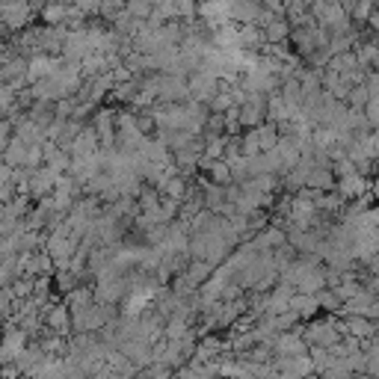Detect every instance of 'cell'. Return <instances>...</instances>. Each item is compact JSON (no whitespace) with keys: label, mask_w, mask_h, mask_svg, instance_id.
Returning <instances> with one entry per match:
<instances>
[{"label":"cell","mask_w":379,"mask_h":379,"mask_svg":"<svg viewBox=\"0 0 379 379\" xmlns=\"http://www.w3.org/2000/svg\"><path fill=\"white\" fill-rule=\"evenodd\" d=\"M261 33H264L267 42L278 45V42H285V36H288V21H285V18H273V21H270Z\"/></svg>","instance_id":"obj_15"},{"label":"cell","mask_w":379,"mask_h":379,"mask_svg":"<svg viewBox=\"0 0 379 379\" xmlns=\"http://www.w3.org/2000/svg\"><path fill=\"white\" fill-rule=\"evenodd\" d=\"M151 12V6L146 4V0H131L128 4V15H133V18H146Z\"/></svg>","instance_id":"obj_23"},{"label":"cell","mask_w":379,"mask_h":379,"mask_svg":"<svg viewBox=\"0 0 379 379\" xmlns=\"http://www.w3.org/2000/svg\"><path fill=\"white\" fill-rule=\"evenodd\" d=\"M255 136H258V148H261V154H267V151L278 143V131H276V125L255 128Z\"/></svg>","instance_id":"obj_17"},{"label":"cell","mask_w":379,"mask_h":379,"mask_svg":"<svg viewBox=\"0 0 379 379\" xmlns=\"http://www.w3.org/2000/svg\"><path fill=\"white\" fill-rule=\"evenodd\" d=\"M205 205L213 208V211H219V208L226 205V193L219 190V187H208V190H205Z\"/></svg>","instance_id":"obj_22"},{"label":"cell","mask_w":379,"mask_h":379,"mask_svg":"<svg viewBox=\"0 0 379 379\" xmlns=\"http://www.w3.org/2000/svg\"><path fill=\"white\" fill-rule=\"evenodd\" d=\"M63 66L59 59H51V56H33L30 63H27V71H24V77L30 84H42V81H48V77Z\"/></svg>","instance_id":"obj_4"},{"label":"cell","mask_w":379,"mask_h":379,"mask_svg":"<svg viewBox=\"0 0 379 379\" xmlns=\"http://www.w3.org/2000/svg\"><path fill=\"white\" fill-rule=\"evenodd\" d=\"M338 190H341V196H362L365 190H368V184H365V178L362 175H347V178H341V184H338Z\"/></svg>","instance_id":"obj_13"},{"label":"cell","mask_w":379,"mask_h":379,"mask_svg":"<svg viewBox=\"0 0 379 379\" xmlns=\"http://www.w3.org/2000/svg\"><path fill=\"white\" fill-rule=\"evenodd\" d=\"M208 169H211V178H213L216 184H228L231 181V172H228V163L226 161H211Z\"/></svg>","instance_id":"obj_19"},{"label":"cell","mask_w":379,"mask_h":379,"mask_svg":"<svg viewBox=\"0 0 379 379\" xmlns=\"http://www.w3.org/2000/svg\"><path fill=\"white\" fill-rule=\"evenodd\" d=\"M27 347V332L24 329H9L4 335V341H0V365H15L18 362V355L24 353Z\"/></svg>","instance_id":"obj_2"},{"label":"cell","mask_w":379,"mask_h":379,"mask_svg":"<svg viewBox=\"0 0 379 379\" xmlns=\"http://www.w3.org/2000/svg\"><path fill=\"white\" fill-rule=\"evenodd\" d=\"M211 270H213V267H211L208 261H205V264H193V267H190V273L184 276V285H187V288H196V285L202 282V278H205Z\"/></svg>","instance_id":"obj_18"},{"label":"cell","mask_w":379,"mask_h":379,"mask_svg":"<svg viewBox=\"0 0 379 379\" xmlns=\"http://www.w3.org/2000/svg\"><path fill=\"white\" fill-rule=\"evenodd\" d=\"M48 326H51L56 335H66V332L71 329V314H69V308H66V305L54 308V311L48 314Z\"/></svg>","instance_id":"obj_12"},{"label":"cell","mask_w":379,"mask_h":379,"mask_svg":"<svg viewBox=\"0 0 379 379\" xmlns=\"http://www.w3.org/2000/svg\"><path fill=\"white\" fill-rule=\"evenodd\" d=\"M278 379H305L311 373V358L308 355H290V358H278L273 365Z\"/></svg>","instance_id":"obj_3"},{"label":"cell","mask_w":379,"mask_h":379,"mask_svg":"<svg viewBox=\"0 0 379 379\" xmlns=\"http://www.w3.org/2000/svg\"><path fill=\"white\" fill-rule=\"evenodd\" d=\"M77 6L84 12H95V9H101V0H77Z\"/></svg>","instance_id":"obj_27"},{"label":"cell","mask_w":379,"mask_h":379,"mask_svg":"<svg viewBox=\"0 0 379 379\" xmlns=\"http://www.w3.org/2000/svg\"><path fill=\"white\" fill-rule=\"evenodd\" d=\"M285 243V231H278V228H267L264 234H258V241L252 243L258 252H264V249H273V246H282Z\"/></svg>","instance_id":"obj_14"},{"label":"cell","mask_w":379,"mask_h":379,"mask_svg":"<svg viewBox=\"0 0 379 379\" xmlns=\"http://www.w3.org/2000/svg\"><path fill=\"white\" fill-rule=\"evenodd\" d=\"M42 18H45V24H59L63 18H69V6H59V4L45 6L42 9Z\"/></svg>","instance_id":"obj_21"},{"label":"cell","mask_w":379,"mask_h":379,"mask_svg":"<svg viewBox=\"0 0 379 379\" xmlns=\"http://www.w3.org/2000/svg\"><path fill=\"white\" fill-rule=\"evenodd\" d=\"M12 101H15V98H12V89H9V86H0V113L9 110Z\"/></svg>","instance_id":"obj_25"},{"label":"cell","mask_w":379,"mask_h":379,"mask_svg":"<svg viewBox=\"0 0 379 379\" xmlns=\"http://www.w3.org/2000/svg\"><path fill=\"white\" fill-rule=\"evenodd\" d=\"M187 338V323L184 317H175V320L166 326V341H184Z\"/></svg>","instance_id":"obj_20"},{"label":"cell","mask_w":379,"mask_h":379,"mask_svg":"<svg viewBox=\"0 0 379 379\" xmlns=\"http://www.w3.org/2000/svg\"><path fill=\"white\" fill-rule=\"evenodd\" d=\"M89 154H98V133L95 128H81L69 146V157H89Z\"/></svg>","instance_id":"obj_5"},{"label":"cell","mask_w":379,"mask_h":379,"mask_svg":"<svg viewBox=\"0 0 379 379\" xmlns=\"http://www.w3.org/2000/svg\"><path fill=\"white\" fill-rule=\"evenodd\" d=\"M305 341H303V335H296V332H285V335H278L276 341H273V350L278 353V358H290V355H305Z\"/></svg>","instance_id":"obj_6"},{"label":"cell","mask_w":379,"mask_h":379,"mask_svg":"<svg viewBox=\"0 0 379 379\" xmlns=\"http://www.w3.org/2000/svg\"><path fill=\"white\" fill-rule=\"evenodd\" d=\"M0 15H4V24H9L12 30H18V27L27 24L30 6H27V0H15V4H9V6L0 9Z\"/></svg>","instance_id":"obj_8"},{"label":"cell","mask_w":379,"mask_h":379,"mask_svg":"<svg viewBox=\"0 0 379 379\" xmlns=\"http://www.w3.org/2000/svg\"><path fill=\"white\" fill-rule=\"evenodd\" d=\"M341 332H347L353 338H370L373 335V320H368V317H350V320L341 326Z\"/></svg>","instance_id":"obj_11"},{"label":"cell","mask_w":379,"mask_h":379,"mask_svg":"<svg viewBox=\"0 0 379 379\" xmlns=\"http://www.w3.org/2000/svg\"><path fill=\"white\" fill-rule=\"evenodd\" d=\"M9 293H12V296H30V293H33V278H24V282H18Z\"/></svg>","instance_id":"obj_24"},{"label":"cell","mask_w":379,"mask_h":379,"mask_svg":"<svg viewBox=\"0 0 379 379\" xmlns=\"http://www.w3.org/2000/svg\"><path fill=\"white\" fill-rule=\"evenodd\" d=\"M161 190H163V196H166V198H175V202H181V198L187 196V184H184V178H178V175L166 178V181L161 184Z\"/></svg>","instance_id":"obj_16"},{"label":"cell","mask_w":379,"mask_h":379,"mask_svg":"<svg viewBox=\"0 0 379 379\" xmlns=\"http://www.w3.org/2000/svg\"><path fill=\"white\" fill-rule=\"evenodd\" d=\"M288 311H293L296 317H314L317 311H320V305H317L314 293H293L290 303H288Z\"/></svg>","instance_id":"obj_9"},{"label":"cell","mask_w":379,"mask_h":379,"mask_svg":"<svg viewBox=\"0 0 379 379\" xmlns=\"http://www.w3.org/2000/svg\"><path fill=\"white\" fill-rule=\"evenodd\" d=\"M113 122H116V118H113V113H101V116H98V128H95V133H98V143H104L107 148H113V143H116V133H113Z\"/></svg>","instance_id":"obj_10"},{"label":"cell","mask_w":379,"mask_h":379,"mask_svg":"<svg viewBox=\"0 0 379 379\" xmlns=\"http://www.w3.org/2000/svg\"><path fill=\"white\" fill-rule=\"evenodd\" d=\"M338 338H341V326L326 320V323H311L308 332L303 335V341L311 344V347H317V350H329V347L338 344Z\"/></svg>","instance_id":"obj_1"},{"label":"cell","mask_w":379,"mask_h":379,"mask_svg":"<svg viewBox=\"0 0 379 379\" xmlns=\"http://www.w3.org/2000/svg\"><path fill=\"white\" fill-rule=\"evenodd\" d=\"M122 355L128 358L131 368H148V365H154L151 347L143 344V341H128V344H122Z\"/></svg>","instance_id":"obj_7"},{"label":"cell","mask_w":379,"mask_h":379,"mask_svg":"<svg viewBox=\"0 0 379 379\" xmlns=\"http://www.w3.org/2000/svg\"><path fill=\"white\" fill-rule=\"evenodd\" d=\"M131 92H133V84H125V86H116V89H113V95L118 98V101H128Z\"/></svg>","instance_id":"obj_26"}]
</instances>
